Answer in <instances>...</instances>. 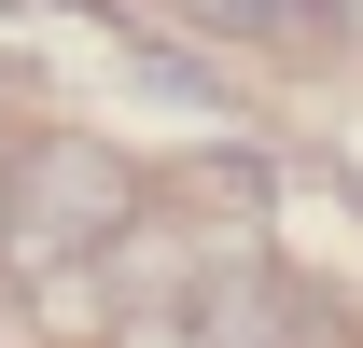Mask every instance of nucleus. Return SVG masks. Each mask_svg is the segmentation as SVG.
Returning <instances> with one entry per match:
<instances>
[{"label": "nucleus", "mask_w": 363, "mask_h": 348, "mask_svg": "<svg viewBox=\"0 0 363 348\" xmlns=\"http://www.w3.org/2000/svg\"><path fill=\"white\" fill-rule=\"evenodd\" d=\"M140 223V168L112 139H28L14 153V223H0V279H70Z\"/></svg>", "instance_id": "nucleus-1"}, {"label": "nucleus", "mask_w": 363, "mask_h": 348, "mask_svg": "<svg viewBox=\"0 0 363 348\" xmlns=\"http://www.w3.org/2000/svg\"><path fill=\"white\" fill-rule=\"evenodd\" d=\"M210 28H238V42H308V28H335V0H196Z\"/></svg>", "instance_id": "nucleus-2"}, {"label": "nucleus", "mask_w": 363, "mask_h": 348, "mask_svg": "<svg viewBox=\"0 0 363 348\" xmlns=\"http://www.w3.org/2000/svg\"><path fill=\"white\" fill-rule=\"evenodd\" d=\"M112 348H210L196 306H112Z\"/></svg>", "instance_id": "nucleus-3"}, {"label": "nucleus", "mask_w": 363, "mask_h": 348, "mask_svg": "<svg viewBox=\"0 0 363 348\" xmlns=\"http://www.w3.org/2000/svg\"><path fill=\"white\" fill-rule=\"evenodd\" d=\"M238 348H350V335H335V320H321V306H279L266 335H238Z\"/></svg>", "instance_id": "nucleus-4"}, {"label": "nucleus", "mask_w": 363, "mask_h": 348, "mask_svg": "<svg viewBox=\"0 0 363 348\" xmlns=\"http://www.w3.org/2000/svg\"><path fill=\"white\" fill-rule=\"evenodd\" d=\"M335 28H350V42H363V0H335Z\"/></svg>", "instance_id": "nucleus-5"}]
</instances>
